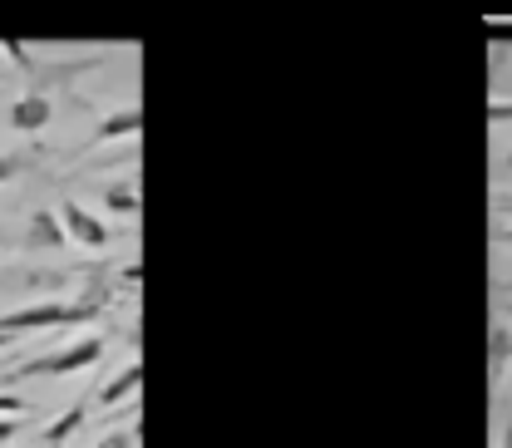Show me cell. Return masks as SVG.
<instances>
[{
	"instance_id": "6da1fadb",
	"label": "cell",
	"mask_w": 512,
	"mask_h": 448,
	"mask_svg": "<svg viewBox=\"0 0 512 448\" xmlns=\"http://www.w3.org/2000/svg\"><path fill=\"white\" fill-rule=\"evenodd\" d=\"M99 355H104V340H99V335H89V340H79V345H64V350H55V355H40V360H30V365L10 370V380H35V375H74V370H89Z\"/></svg>"
},
{
	"instance_id": "7a4b0ae2",
	"label": "cell",
	"mask_w": 512,
	"mask_h": 448,
	"mask_svg": "<svg viewBox=\"0 0 512 448\" xmlns=\"http://www.w3.org/2000/svg\"><path fill=\"white\" fill-rule=\"evenodd\" d=\"M99 306H60V301H45V306H25V311H10L0 316L5 335H25V330H50V325H84Z\"/></svg>"
},
{
	"instance_id": "3957f363",
	"label": "cell",
	"mask_w": 512,
	"mask_h": 448,
	"mask_svg": "<svg viewBox=\"0 0 512 448\" xmlns=\"http://www.w3.org/2000/svg\"><path fill=\"white\" fill-rule=\"evenodd\" d=\"M60 222H64V237L69 242H79V247H109V227L94 217V212H84L79 202H60Z\"/></svg>"
},
{
	"instance_id": "277c9868",
	"label": "cell",
	"mask_w": 512,
	"mask_h": 448,
	"mask_svg": "<svg viewBox=\"0 0 512 448\" xmlns=\"http://www.w3.org/2000/svg\"><path fill=\"white\" fill-rule=\"evenodd\" d=\"M50 114H55V104H50L45 94H25V99H15V104H10V114H5V119H10L15 133H40V128L50 124Z\"/></svg>"
},
{
	"instance_id": "5b68a950",
	"label": "cell",
	"mask_w": 512,
	"mask_h": 448,
	"mask_svg": "<svg viewBox=\"0 0 512 448\" xmlns=\"http://www.w3.org/2000/svg\"><path fill=\"white\" fill-rule=\"evenodd\" d=\"M138 124H143V114H138V104H128V109L109 114L104 124L89 133V148H99V143H114V138H133V133H138Z\"/></svg>"
},
{
	"instance_id": "8992f818",
	"label": "cell",
	"mask_w": 512,
	"mask_h": 448,
	"mask_svg": "<svg viewBox=\"0 0 512 448\" xmlns=\"http://www.w3.org/2000/svg\"><path fill=\"white\" fill-rule=\"evenodd\" d=\"M30 242H35V247H55V252L69 247L60 212H35V217H30Z\"/></svg>"
},
{
	"instance_id": "52a82bcc",
	"label": "cell",
	"mask_w": 512,
	"mask_h": 448,
	"mask_svg": "<svg viewBox=\"0 0 512 448\" xmlns=\"http://www.w3.org/2000/svg\"><path fill=\"white\" fill-rule=\"evenodd\" d=\"M488 365H493V375H498V380L512 370V325H493V340H488Z\"/></svg>"
},
{
	"instance_id": "ba28073f",
	"label": "cell",
	"mask_w": 512,
	"mask_h": 448,
	"mask_svg": "<svg viewBox=\"0 0 512 448\" xmlns=\"http://www.w3.org/2000/svg\"><path fill=\"white\" fill-rule=\"evenodd\" d=\"M138 384H143V365H128L119 380H109L104 389H99V404H104V409H109V404H119V399H128Z\"/></svg>"
},
{
	"instance_id": "9c48e42d",
	"label": "cell",
	"mask_w": 512,
	"mask_h": 448,
	"mask_svg": "<svg viewBox=\"0 0 512 448\" xmlns=\"http://www.w3.org/2000/svg\"><path fill=\"white\" fill-rule=\"evenodd\" d=\"M84 414H89V409H84V399H79V404H74L69 414H60V419H55V424L45 429V448H64V439H69V434H74V429L84 424Z\"/></svg>"
},
{
	"instance_id": "30bf717a",
	"label": "cell",
	"mask_w": 512,
	"mask_h": 448,
	"mask_svg": "<svg viewBox=\"0 0 512 448\" xmlns=\"http://www.w3.org/2000/svg\"><path fill=\"white\" fill-rule=\"evenodd\" d=\"M104 207H109V212H124V217H133V212H138V192L128 188V183H114V188H104Z\"/></svg>"
},
{
	"instance_id": "8fae6325",
	"label": "cell",
	"mask_w": 512,
	"mask_h": 448,
	"mask_svg": "<svg viewBox=\"0 0 512 448\" xmlns=\"http://www.w3.org/2000/svg\"><path fill=\"white\" fill-rule=\"evenodd\" d=\"M133 439H138L133 429H128V434H109V439H104L99 448H133Z\"/></svg>"
},
{
	"instance_id": "7c38bea8",
	"label": "cell",
	"mask_w": 512,
	"mask_h": 448,
	"mask_svg": "<svg viewBox=\"0 0 512 448\" xmlns=\"http://www.w3.org/2000/svg\"><path fill=\"white\" fill-rule=\"evenodd\" d=\"M15 429H20V424L5 414V419H0V444H10V439H15Z\"/></svg>"
},
{
	"instance_id": "4fadbf2b",
	"label": "cell",
	"mask_w": 512,
	"mask_h": 448,
	"mask_svg": "<svg viewBox=\"0 0 512 448\" xmlns=\"http://www.w3.org/2000/svg\"><path fill=\"white\" fill-rule=\"evenodd\" d=\"M15 409H25V404H20L15 394H0V419H5V414H15Z\"/></svg>"
},
{
	"instance_id": "5bb4252c",
	"label": "cell",
	"mask_w": 512,
	"mask_h": 448,
	"mask_svg": "<svg viewBox=\"0 0 512 448\" xmlns=\"http://www.w3.org/2000/svg\"><path fill=\"white\" fill-rule=\"evenodd\" d=\"M15 178V158H0V183H10Z\"/></svg>"
},
{
	"instance_id": "9a60e30c",
	"label": "cell",
	"mask_w": 512,
	"mask_h": 448,
	"mask_svg": "<svg viewBox=\"0 0 512 448\" xmlns=\"http://www.w3.org/2000/svg\"><path fill=\"white\" fill-rule=\"evenodd\" d=\"M5 345H10V335H5V330H0V350H5Z\"/></svg>"
},
{
	"instance_id": "2e32d148",
	"label": "cell",
	"mask_w": 512,
	"mask_h": 448,
	"mask_svg": "<svg viewBox=\"0 0 512 448\" xmlns=\"http://www.w3.org/2000/svg\"><path fill=\"white\" fill-rule=\"evenodd\" d=\"M503 237H508V242H512V227H508V232H503Z\"/></svg>"
}]
</instances>
